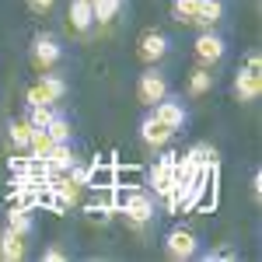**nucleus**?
I'll use <instances>...</instances> for the list:
<instances>
[{"label": "nucleus", "instance_id": "nucleus-1", "mask_svg": "<svg viewBox=\"0 0 262 262\" xmlns=\"http://www.w3.org/2000/svg\"><path fill=\"white\" fill-rule=\"evenodd\" d=\"M119 210H122V217H126V224H129V227H137V231H143L147 224L158 217V203H154L150 192H143V189L129 192V196L122 200Z\"/></svg>", "mask_w": 262, "mask_h": 262}, {"label": "nucleus", "instance_id": "nucleus-2", "mask_svg": "<svg viewBox=\"0 0 262 262\" xmlns=\"http://www.w3.org/2000/svg\"><path fill=\"white\" fill-rule=\"evenodd\" d=\"M259 91H262V60L259 53H248L245 67L234 74V95H238V101H255Z\"/></svg>", "mask_w": 262, "mask_h": 262}, {"label": "nucleus", "instance_id": "nucleus-3", "mask_svg": "<svg viewBox=\"0 0 262 262\" xmlns=\"http://www.w3.org/2000/svg\"><path fill=\"white\" fill-rule=\"evenodd\" d=\"M164 252H168V259H175V262L196 259V255H200V238H196V231H189V227H175V231H168V238H164Z\"/></svg>", "mask_w": 262, "mask_h": 262}, {"label": "nucleus", "instance_id": "nucleus-4", "mask_svg": "<svg viewBox=\"0 0 262 262\" xmlns=\"http://www.w3.org/2000/svg\"><path fill=\"white\" fill-rule=\"evenodd\" d=\"M154 108V119L164 122L171 133H179L182 126L189 122V108H185V98H175V95H164L161 101H154L150 105Z\"/></svg>", "mask_w": 262, "mask_h": 262}, {"label": "nucleus", "instance_id": "nucleus-5", "mask_svg": "<svg viewBox=\"0 0 262 262\" xmlns=\"http://www.w3.org/2000/svg\"><path fill=\"white\" fill-rule=\"evenodd\" d=\"M192 53H196V60H200L203 67H217V63L224 60V53H227V42H224L213 28H203L200 35H196Z\"/></svg>", "mask_w": 262, "mask_h": 262}, {"label": "nucleus", "instance_id": "nucleus-6", "mask_svg": "<svg viewBox=\"0 0 262 262\" xmlns=\"http://www.w3.org/2000/svg\"><path fill=\"white\" fill-rule=\"evenodd\" d=\"M63 60V46H60V39L56 35H35L32 39V63L39 67V70H53L56 63Z\"/></svg>", "mask_w": 262, "mask_h": 262}, {"label": "nucleus", "instance_id": "nucleus-7", "mask_svg": "<svg viewBox=\"0 0 262 262\" xmlns=\"http://www.w3.org/2000/svg\"><path fill=\"white\" fill-rule=\"evenodd\" d=\"M168 95V81H164V74L150 63V70H143L140 81H137V98L143 105H154V101H161Z\"/></svg>", "mask_w": 262, "mask_h": 262}, {"label": "nucleus", "instance_id": "nucleus-8", "mask_svg": "<svg viewBox=\"0 0 262 262\" xmlns=\"http://www.w3.org/2000/svg\"><path fill=\"white\" fill-rule=\"evenodd\" d=\"M67 25H70L74 35H91V28H95L91 0H70V7H67Z\"/></svg>", "mask_w": 262, "mask_h": 262}, {"label": "nucleus", "instance_id": "nucleus-9", "mask_svg": "<svg viewBox=\"0 0 262 262\" xmlns=\"http://www.w3.org/2000/svg\"><path fill=\"white\" fill-rule=\"evenodd\" d=\"M140 60L143 63H158L168 56V35L164 32H158V28H150V32H143L140 35Z\"/></svg>", "mask_w": 262, "mask_h": 262}, {"label": "nucleus", "instance_id": "nucleus-10", "mask_svg": "<svg viewBox=\"0 0 262 262\" xmlns=\"http://www.w3.org/2000/svg\"><path fill=\"white\" fill-rule=\"evenodd\" d=\"M175 158L179 154H161L150 164V185L158 192H171V185H175Z\"/></svg>", "mask_w": 262, "mask_h": 262}, {"label": "nucleus", "instance_id": "nucleus-11", "mask_svg": "<svg viewBox=\"0 0 262 262\" xmlns=\"http://www.w3.org/2000/svg\"><path fill=\"white\" fill-rule=\"evenodd\" d=\"M140 140H143V147H150V150H161L164 143L171 140V129H168L164 122H158L154 112H150V116L140 119Z\"/></svg>", "mask_w": 262, "mask_h": 262}, {"label": "nucleus", "instance_id": "nucleus-12", "mask_svg": "<svg viewBox=\"0 0 262 262\" xmlns=\"http://www.w3.org/2000/svg\"><path fill=\"white\" fill-rule=\"evenodd\" d=\"M42 161L49 164V171H74V168H77L74 140H70V143H53V147H49V154H46Z\"/></svg>", "mask_w": 262, "mask_h": 262}, {"label": "nucleus", "instance_id": "nucleus-13", "mask_svg": "<svg viewBox=\"0 0 262 262\" xmlns=\"http://www.w3.org/2000/svg\"><path fill=\"white\" fill-rule=\"evenodd\" d=\"M35 88H39V95L49 101V105H53V101H63V98H67V91H70V84L63 81L60 74H49V70H42V77H39Z\"/></svg>", "mask_w": 262, "mask_h": 262}, {"label": "nucleus", "instance_id": "nucleus-14", "mask_svg": "<svg viewBox=\"0 0 262 262\" xmlns=\"http://www.w3.org/2000/svg\"><path fill=\"white\" fill-rule=\"evenodd\" d=\"M221 18H224V4L221 0H200V4H196V14H192V25L213 28Z\"/></svg>", "mask_w": 262, "mask_h": 262}, {"label": "nucleus", "instance_id": "nucleus-15", "mask_svg": "<svg viewBox=\"0 0 262 262\" xmlns=\"http://www.w3.org/2000/svg\"><path fill=\"white\" fill-rule=\"evenodd\" d=\"M0 259H7V262L25 259V242H21L18 231H11V227L0 234Z\"/></svg>", "mask_w": 262, "mask_h": 262}, {"label": "nucleus", "instance_id": "nucleus-16", "mask_svg": "<svg viewBox=\"0 0 262 262\" xmlns=\"http://www.w3.org/2000/svg\"><path fill=\"white\" fill-rule=\"evenodd\" d=\"M46 133H49V140H53V143H70V140H74V126H70V119H67L63 112H53V119H49V126H46Z\"/></svg>", "mask_w": 262, "mask_h": 262}, {"label": "nucleus", "instance_id": "nucleus-17", "mask_svg": "<svg viewBox=\"0 0 262 262\" xmlns=\"http://www.w3.org/2000/svg\"><path fill=\"white\" fill-rule=\"evenodd\" d=\"M91 11H95V25H112L116 14L122 11V0H91Z\"/></svg>", "mask_w": 262, "mask_h": 262}, {"label": "nucleus", "instance_id": "nucleus-18", "mask_svg": "<svg viewBox=\"0 0 262 262\" xmlns=\"http://www.w3.org/2000/svg\"><path fill=\"white\" fill-rule=\"evenodd\" d=\"M7 227H11V231H18L21 238H25V234H32L35 221H32V213H28V206H18V203H14V210L7 213Z\"/></svg>", "mask_w": 262, "mask_h": 262}, {"label": "nucleus", "instance_id": "nucleus-19", "mask_svg": "<svg viewBox=\"0 0 262 262\" xmlns=\"http://www.w3.org/2000/svg\"><path fill=\"white\" fill-rule=\"evenodd\" d=\"M7 137H11L14 147L28 150V140H32V122H28V119H14L11 126H7Z\"/></svg>", "mask_w": 262, "mask_h": 262}, {"label": "nucleus", "instance_id": "nucleus-20", "mask_svg": "<svg viewBox=\"0 0 262 262\" xmlns=\"http://www.w3.org/2000/svg\"><path fill=\"white\" fill-rule=\"evenodd\" d=\"M49 119H53V105H49V101L28 105V122H32V129H46Z\"/></svg>", "mask_w": 262, "mask_h": 262}, {"label": "nucleus", "instance_id": "nucleus-21", "mask_svg": "<svg viewBox=\"0 0 262 262\" xmlns=\"http://www.w3.org/2000/svg\"><path fill=\"white\" fill-rule=\"evenodd\" d=\"M49 147H53V140H49V133H46V129H32V140H28V150H32V158H35V161H42V158L49 154Z\"/></svg>", "mask_w": 262, "mask_h": 262}, {"label": "nucleus", "instance_id": "nucleus-22", "mask_svg": "<svg viewBox=\"0 0 262 262\" xmlns=\"http://www.w3.org/2000/svg\"><path fill=\"white\" fill-rule=\"evenodd\" d=\"M185 154L196 161V168H210V164L217 161V154H213V147H210V143H196V147H189Z\"/></svg>", "mask_w": 262, "mask_h": 262}, {"label": "nucleus", "instance_id": "nucleus-23", "mask_svg": "<svg viewBox=\"0 0 262 262\" xmlns=\"http://www.w3.org/2000/svg\"><path fill=\"white\" fill-rule=\"evenodd\" d=\"M210 84H213V74H206V67L192 74V81H189V95H203V91H210Z\"/></svg>", "mask_w": 262, "mask_h": 262}, {"label": "nucleus", "instance_id": "nucleus-24", "mask_svg": "<svg viewBox=\"0 0 262 262\" xmlns=\"http://www.w3.org/2000/svg\"><path fill=\"white\" fill-rule=\"evenodd\" d=\"M196 4H200V0H171V14H175L179 21H192Z\"/></svg>", "mask_w": 262, "mask_h": 262}, {"label": "nucleus", "instance_id": "nucleus-25", "mask_svg": "<svg viewBox=\"0 0 262 262\" xmlns=\"http://www.w3.org/2000/svg\"><path fill=\"white\" fill-rule=\"evenodd\" d=\"M53 189H56V203H60V206H70V203L77 200V185H74V182H60V185H53Z\"/></svg>", "mask_w": 262, "mask_h": 262}, {"label": "nucleus", "instance_id": "nucleus-26", "mask_svg": "<svg viewBox=\"0 0 262 262\" xmlns=\"http://www.w3.org/2000/svg\"><path fill=\"white\" fill-rule=\"evenodd\" d=\"M234 255H238V252H234V248H213V252H206V255H203V259L217 262V259H234Z\"/></svg>", "mask_w": 262, "mask_h": 262}, {"label": "nucleus", "instance_id": "nucleus-27", "mask_svg": "<svg viewBox=\"0 0 262 262\" xmlns=\"http://www.w3.org/2000/svg\"><path fill=\"white\" fill-rule=\"evenodd\" d=\"M53 4H56V0H28V7H32V11H39V14L53 11Z\"/></svg>", "mask_w": 262, "mask_h": 262}, {"label": "nucleus", "instance_id": "nucleus-28", "mask_svg": "<svg viewBox=\"0 0 262 262\" xmlns=\"http://www.w3.org/2000/svg\"><path fill=\"white\" fill-rule=\"evenodd\" d=\"M63 259V248H46L42 252V262H60Z\"/></svg>", "mask_w": 262, "mask_h": 262}, {"label": "nucleus", "instance_id": "nucleus-29", "mask_svg": "<svg viewBox=\"0 0 262 262\" xmlns=\"http://www.w3.org/2000/svg\"><path fill=\"white\" fill-rule=\"evenodd\" d=\"M252 196H255V200L262 196V171H255V175H252Z\"/></svg>", "mask_w": 262, "mask_h": 262}]
</instances>
